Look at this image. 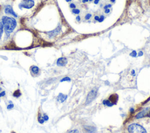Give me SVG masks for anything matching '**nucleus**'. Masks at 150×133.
<instances>
[{
    "label": "nucleus",
    "mask_w": 150,
    "mask_h": 133,
    "mask_svg": "<svg viewBox=\"0 0 150 133\" xmlns=\"http://www.w3.org/2000/svg\"><path fill=\"white\" fill-rule=\"evenodd\" d=\"M5 13L6 14H11L12 15L14 16V17L17 18L18 15L16 14V13L14 12V10H13L12 7L9 5H7L5 8Z\"/></svg>",
    "instance_id": "423d86ee"
},
{
    "label": "nucleus",
    "mask_w": 150,
    "mask_h": 133,
    "mask_svg": "<svg viewBox=\"0 0 150 133\" xmlns=\"http://www.w3.org/2000/svg\"><path fill=\"white\" fill-rule=\"evenodd\" d=\"M111 7H112V5L109 4V5H106L105 6H104V9H109Z\"/></svg>",
    "instance_id": "393cba45"
},
{
    "label": "nucleus",
    "mask_w": 150,
    "mask_h": 133,
    "mask_svg": "<svg viewBox=\"0 0 150 133\" xmlns=\"http://www.w3.org/2000/svg\"><path fill=\"white\" fill-rule=\"evenodd\" d=\"M84 129L89 133H93L96 131V129L93 126H84Z\"/></svg>",
    "instance_id": "9d476101"
},
{
    "label": "nucleus",
    "mask_w": 150,
    "mask_h": 133,
    "mask_svg": "<svg viewBox=\"0 0 150 133\" xmlns=\"http://www.w3.org/2000/svg\"><path fill=\"white\" fill-rule=\"evenodd\" d=\"M128 131L129 133H147L146 129L137 123L130 124L128 127Z\"/></svg>",
    "instance_id": "f03ea898"
},
{
    "label": "nucleus",
    "mask_w": 150,
    "mask_h": 133,
    "mask_svg": "<svg viewBox=\"0 0 150 133\" xmlns=\"http://www.w3.org/2000/svg\"><path fill=\"white\" fill-rule=\"evenodd\" d=\"M103 103L104 105H106V106H112L114 105V104L112 103L109 100H104L103 102Z\"/></svg>",
    "instance_id": "2eb2a0df"
},
{
    "label": "nucleus",
    "mask_w": 150,
    "mask_h": 133,
    "mask_svg": "<svg viewBox=\"0 0 150 133\" xmlns=\"http://www.w3.org/2000/svg\"><path fill=\"white\" fill-rule=\"evenodd\" d=\"M118 95H116V94H114V95H111L109 98V100L112 102V103H113L114 105L116 103V102H117V100H118Z\"/></svg>",
    "instance_id": "1a4fd4ad"
},
{
    "label": "nucleus",
    "mask_w": 150,
    "mask_h": 133,
    "mask_svg": "<svg viewBox=\"0 0 150 133\" xmlns=\"http://www.w3.org/2000/svg\"><path fill=\"white\" fill-rule=\"evenodd\" d=\"M61 26L59 25L58 26L56 29H54V30H52V31L48 32V33H47V34H48V35L50 37V38H53V37H55L56 36L58 35V34L61 32Z\"/></svg>",
    "instance_id": "39448f33"
},
{
    "label": "nucleus",
    "mask_w": 150,
    "mask_h": 133,
    "mask_svg": "<svg viewBox=\"0 0 150 133\" xmlns=\"http://www.w3.org/2000/svg\"><path fill=\"white\" fill-rule=\"evenodd\" d=\"M94 19H95L96 21H99V17H98V16H96V17H94Z\"/></svg>",
    "instance_id": "c756f323"
},
{
    "label": "nucleus",
    "mask_w": 150,
    "mask_h": 133,
    "mask_svg": "<svg viewBox=\"0 0 150 133\" xmlns=\"http://www.w3.org/2000/svg\"><path fill=\"white\" fill-rule=\"evenodd\" d=\"M35 2L34 0H22L19 4V8L21 9L22 8L31 9L34 6Z\"/></svg>",
    "instance_id": "7ed1b4c3"
},
{
    "label": "nucleus",
    "mask_w": 150,
    "mask_h": 133,
    "mask_svg": "<svg viewBox=\"0 0 150 133\" xmlns=\"http://www.w3.org/2000/svg\"><path fill=\"white\" fill-rule=\"evenodd\" d=\"M87 1H89V0H83V2H87Z\"/></svg>",
    "instance_id": "72a5a7b5"
},
{
    "label": "nucleus",
    "mask_w": 150,
    "mask_h": 133,
    "mask_svg": "<svg viewBox=\"0 0 150 133\" xmlns=\"http://www.w3.org/2000/svg\"><path fill=\"white\" fill-rule=\"evenodd\" d=\"M5 95V91H2V92H0V98H1V97L4 96Z\"/></svg>",
    "instance_id": "a878e982"
},
{
    "label": "nucleus",
    "mask_w": 150,
    "mask_h": 133,
    "mask_svg": "<svg viewBox=\"0 0 150 133\" xmlns=\"http://www.w3.org/2000/svg\"><path fill=\"white\" fill-rule=\"evenodd\" d=\"M110 12V9H105V13L106 14H109V12Z\"/></svg>",
    "instance_id": "c85d7f7f"
},
{
    "label": "nucleus",
    "mask_w": 150,
    "mask_h": 133,
    "mask_svg": "<svg viewBox=\"0 0 150 133\" xmlns=\"http://www.w3.org/2000/svg\"><path fill=\"white\" fill-rule=\"evenodd\" d=\"M96 96H97V91L92 90V91L90 92L86 98V105H89V103H90L96 98Z\"/></svg>",
    "instance_id": "20e7f679"
},
{
    "label": "nucleus",
    "mask_w": 150,
    "mask_h": 133,
    "mask_svg": "<svg viewBox=\"0 0 150 133\" xmlns=\"http://www.w3.org/2000/svg\"><path fill=\"white\" fill-rule=\"evenodd\" d=\"M31 71L34 75H37L39 72V68L37 66H32L31 68Z\"/></svg>",
    "instance_id": "f8f14e48"
},
{
    "label": "nucleus",
    "mask_w": 150,
    "mask_h": 133,
    "mask_svg": "<svg viewBox=\"0 0 150 133\" xmlns=\"http://www.w3.org/2000/svg\"><path fill=\"white\" fill-rule=\"evenodd\" d=\"M21 95H22V93H21L20 90L19 89L16 90L15 91H14V93H13V96L15 97V98H17L20 97Z\"/></svg>",
    "instance_id": "4468645a"
},
{
    "label": "nucleus",
    "mask_w": 150,
    "mask_h": 133,
    "mask_svg": "<svg viewBox=\"0 0 150 133\" xmlns=\"http://www.w3.org/2000/svg\"><path fill=\"white\" fill-rule=\"evenodd\" d=\"M67 2H70V1H71L72 0H66Z\"/></svg>",
    "instance_id": "e433bc0d"
},
{
    "label": "nucleus",
    "mask_w": 150,
    "mask_h": 133,
    "mask_svg": "<svg viewBox=\"0 0 150 133\" xmlns=\"http://www.w3.org/2000/svg\"><path fill=\"white\" fill-rule=\"evenodd\" d=\"M104 17L103 15H102L100 18H99V19L98 21L99 22H102L104 21Z\"/></svg>",
    "instance_id": "5701e85b"
},
{
    "label": "nucleus",
    "mask_w": 150,
    "mask_h": 133,
    "mask_svg": "<svg viewBox=\"0 0 150 133\" xmlns=\"http://www.w3.org/2000/svg\"><path fill=\"white\" fill-rule=\"evenodd\" d=\"M42 117H43V119L45 121H48L49 120V117L47 114H43V116H42Z\"/></svg>",
    "instance_id": "6ab92c4d"
},
{
    "label": "nucleus",
    "mask_w": 150,
    "mask_h": 133,
    "mask_svg": "<svg viewBox=\"0 0 150 133\" xmlns=\"http://www.w3.org/2000/svg\"><path fill=\"white\" fill-rule=\"evenodd\" d=\"M4 25L2 22H0V39L2 38V36L3 34V31H4Z\"/></svg>",
    "instance_id": "dca6fc26"
},
{
    "label": "nucleus",
    "mask_w": 150,
    "mask_h": 133,
    "mask_svg": "<svg viewBox=\"0 0 150 133\" xmlns=\"http://www.w3.org/2000/svg\"><path fill=\"white\" fill-rule=\"evenodd\" d=\"M150 111V108H146V109L143 110V111H141V112L138 113V114L136 115V119H141V118H143V117H144L145 116H146L147 114H148Z\"/></svg>",
    "instance_id": "0eeeda50"
},
{
    "label": "nucleus",
    "mask_w": 150,
    "mask_h": 133,
    "mask_svg": "<svg viewBox=\"0 0 150 133\" xmlns=\"http://www.w3.org/2000/svg\"><path fill=\"white\" fill-rule=\"evenodd\" d=\"M137 52L136 51H135V50H134V51H132V52L130 53V56L131 57H136L137 56Z\"/></svg>",
    "instance_id": "a211bd4d"
},
{
    "label": "nucleus",
    "mask_w": 150,
    "mask_h": 133,
    "mask_svg": "<svg viewBox=\"0 0 150 133\" xmlns=\"http://www.w3.org/2000/svg\"><path fill=\"white\" fill-rule=\"evenodd\" d=\"M72 12L75 14H79L80 13V10L78 9H73L72 10Z\"/></svg>",
    "instance_id": "aec40b11"
},
{
    "label": "nucleus",
    "mask_w": 150,
    "mask_h": 133,
    "mask_svg": "<svg viewBox=\"0 0 150 133\" xmlns=\"http://www.w3.org/2000/svg\"><path fill=\"white\" fill-rule=\"evenodd\" d=\"M68 133H79V131L77 130H73Z\"/></svg>",
    "instance_id": "b1692460"
},
{
    "label": "nucleus",
    "mask_w": 150,
    "mask_h": 133,
    "mask_svg": "<svg viewBox=\"0 0 150 133\" xmlns=\"http://www.w3.org/2000/svg\"><path fill=\"white\" fill-rule=\"evenodd\" d=\"M67 98H68V96L67 95H65L62 93H59L58 96V100L61 102V103H62L65 100H66Z\"/></svg>",
    "instance_id": "9b49d317"
},
{
    "label": "nucleus",
    "mask_w": 150,
    "mask_h": 133,
    "mask_svg": "<svg viewBox=\"0 0 150 133\" xmlns=\"http://www.w3.org/2000/svg\"><path fill=\"white\" fill-rule=\"evenodd\" d=\"M2 22L4 25L5 32L7 37H9L10 34L14 31L15 28L17 26V21L13 18L8 17H3Z\"/></svg>",
    "instance_id": "f257e3e1"
},
{
    "label": "nucleus",
    "mask_w": 150,
    "mask_h": 133,
    "mask_svg": "<svg viewBox=\"0 0 150 133\" xmlns=\"http://www.w3.org/2000/svg\"><path fill=\"white\" fill-rule=\"evenodd\" d=\"M67 63H68V60L65 57H61L58 58L57 60L56 64L58 66H65Z\"/></svg>",
    "instance_id": "6e6552de"
},
{
    "label": "nucleus",
    "mask_w": 150,
    "mask_h": 133,
    "mask_svg": "<svg viewBox=\"0 0 150 133\" xmlns=\"http://www.w3.org/2000/svg\"><path fill=\"white\" fill-rule=\"evenodd\" d=\"M142 56H143V52L142 51H140L139 53H138V56L141 57Z\"/></svg>",
    "instance_id": "cd10ccee"
},
{
    "label": "nucleus",
    "mask_w": 150,
    "mask_h": 133,
    "mask_svg": "<svg viewBox=\"0 0 150 133\" xmlns=\"http://www.w3.org/2000/svg\"><path fill=\"white\" fill-rule=\"evenodd\" d=\"M76 20L77 21H80V17L79 16H78V17H76Z\"/></svg>",
    "instance_id": "2f4dec72"
},
{
    "label": "nucleus",
    "mask_w": 150,
    "mask_h": 133,
    "mask_svg": "<svg viewBox=\"0 0 150 133\" xmlns=\"http://www.w3.org/2000/svg\"><path fill=\"white\" fill-rule=\"evenodd\" d=\"M92 14H87L86 15V17H85V19H87V20H88V19H89L91 17H92Z\"/></svg>",
    "instance_id": "4be33fe9"
},
{
    "label": "nucleus",
    "mask_w": 150,
    "mask_h": 133,
    "mask_svg": "<svg viewBox=\"0 0 150 133\" xmlns=\"http://www.w3.org/2000/svg\"><path fill=\"white\" fill-rule=\"evenodd\" d=\"M147 116L149 117H150V111L149 112V113H148V114H147Z\"/></svg>",
    "instance_id": "c9c22d12"
},
{
    "label": "nucleus",
    "mask_w": 150,
    "mask_h": 133,
    "mask_svg": "<svg viewBox=\"0 0 150 133\" xmlns=\"http://www.w3.org/2000/svg\"><path fill=\"white\" fill-rule=\"evenodd\" d=\"M71 79L69 77H65L61 80V82H64V81H71Z\"/></svg>",
    "instance_id": "f3484780"
},
{
    "label": "nucleus",
    "mask_w": 150,
    "mask_h": 133,
    "mask_svg": "<svg viewBox=\"0 0 150 133\" xmlns=\"http://www.w3.org/2000/svg\"><path fill=\"white\" fill-rule=\"evenodd\" d=\"M14 104H12V103L9 104L8 105V106H7V109L8 110L12 109L14 108Z\"/></svg>",
    "instance_id": "412c9836"
},
{
    "label": "nucleus",
    "mask_w": 150,
    "mask_h": 133,
    "mask_svg": "<svg viewBox=\"0 0 150 133\" xmlns=\"http://www.w3.org/2000/svg\"><path fill=\"white\" fill-rule=\"evenodd\" d=\"M130 111L131 113H133L134 112V109L133 108H131V109H130Z\"/></svg>",
    "instance_id": "7c9ffc66"
},
{
    "label": "nucleus",
    "mask_w": 150,
    "mask_h": 133,
    "mask_svg": "<svg viewBox=\"0 0 150 133\" xmlns=\"http://www.w3.org/2000/svg\"><path fill=\"white\" fill-rule=\"evenodd\" d=\"M38 122L40 124H43L44 122H45V120H44L43 119V117H42V115L40 113L39 111L38 113Z\"/></svg>",
    "instance_id": "ddd939ff"
},
{
    "label": "nucleus",
    "mask_w": 150,
    "mask_h": 133,
    "mask_svg": "<svg viewBox=\"0 0 150 133\" xmlns=\"http://www.w3.org/2000/svg\"><path fill=\"white\" fill-rule=\"evenodd\" d=\"M110 1H112V2H115V0H110Z\"/></svg>",
    "instance_id": "f704fd0d"
},
{
    "label": "nucleus",
    "mask_w": 150,
    "mask_h": 133,
    "mask_svg": "<svg viewBox=\"0 0 150 133\" xmlns=\"http://www.w3.org/2000/svg\"><path fill=\"white\" fill-rule=\"evenodd\" d=\"M70 7L72 9H75V8H76V5H75L74 4H71V5H70Z\"/></svg>",
    "instance_id": "bb28decb"
},
{
    "label": "nucleus",
    "mask_w": 150,
    "mask_h": 133,
    "mask_svg": "<svg viewBox=\"0 0 150 133\" xmlns=\"http://www.w3.org/2000/svg\"><path fill=\"white\" fill-rule=\"evenodd\" d=\"M1 88H0V91H1Z\"/></svg>",
    "instance_id": "4c0bfd02"
},
{
    "label": "nucleus",
    "mask_w": 150,
    "mask_h": 133,
    "mask_svg": "<svg viewBox=\"0 0 150 133\" xmlns=\"http://www.w3.org/2000/svg\"><path fill=\"white\" fill-rule=\"evenodd\" d=\"M99 1H100V0H95V1H94V4H97L99 3Z\"/></svg>",
    "instance_id": "473e14b6"
}]
</instances>
